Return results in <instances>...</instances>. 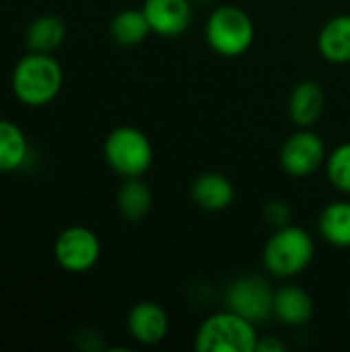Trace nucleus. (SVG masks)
Returning a JSON list of instances; mask_svg holds the SVG:
<instances>
[{"mask_svg":"<svg viewBox=\"0 0 350 352\" xmlns=\"http://www.w3.org/2000/svg\"><path fill=\"white\" fill-rule=\"evenodd\" d=\"M264 217H266V221L272 225V227H285V225H289V219H291V208H289V204L287 202H283V200H272V202H268L266 204V208H264Z\"/></svg>","mask_w":350,"mask_h":352,"instance_id":"obj_21","label":"nucleus"},{"mask_svg":"<svg viewBox=\"0 0 350 352\" xmlns=\"http://www.w3.org/2000/svg\"><path fill=\"white\" fill-rule=\"evenodd\" d=\"M272 316L291 328L305 326L314 318V299L305 289L297 285H285L274 291Z\"/></svg>","mask_w":350,"mask_h":352,"instance_id":"obj_11","label":"nucleus"},{"mask_svg":"<svg viewBox=\"0 0 350 352\" xmlns=\"http://www.w3.org/2000/svg\"><path fill=\"white\" fill-rule=\"evenodd\" d=\"M287 351V344L283 340H278L276 336H268L266 340H260L258 338V346L256 352H285Z\"/></svg>","mask_w":350,"mask_h":352,"instance_id":"obj_22","label":"nucleus"},{"mask_svg":"<svg viewBox=\"0 0 350 352\" xmlns=\"http://www.w3.org/2000/svg\"><path fill=\"white\" fill-rule=\"evenodd\" d=\"M151 31V25L142 12V8H126V10H120L111 23H109V35L111 39L118 43V45H124V47H134V45H140L146 37H149Z\"/></svg>","mask_w":350,"mask_h":352,"instance_id":"obj_16","label":"nucleus"},{"mask_svg":"<svg viewBox=\"0 0 350 352\" xmlns=\"http://www.w3.org/2000/svg\"><path fill=\"white\" fill-rule=\"evenodd\" d=\"M254 37V21L241 6H217L206 21V41L219 56L237 58L245 54L252 47Z\"/></svg>","mask_w":350,"mask_h":352,"instance_id":"obj_4","label":"nucleus"},{"mask_svg":"<svg viewBox=\"0 0 350 352\" xmlns=\"http://www.w3.org/2000/svg\"><path fill=\"white\" fill-rule=\"evenodd\" d=\"M66 39V25L56 14H41L33 19L25 33V43L31 52L54 54Z\"/></svg>","mask_w":350,"mask_h":352,"instance_id":"obj_15","label":"nucleus"},{"mask_svg":"<svg viewBox=\"0 0 350 352\" xmlns=\"http://www.w3.org/2000/svg\"><path fill=\"white\" fill-rule=\"evenodd\" d=\"M316 256L314 237L295 225L278 227L264 245V266L276 278L299 276Z\"/></svg>","mask_w":350,"mask_h":352,"instance_id":"obj_3","label":"nucleus"},{"mask_svg":"<svg viewBox=\"0 0 350 352\" xmlns=\"http://www.w3.org/2000/svg\"><path fill=\"white\" fill-rule=\"evenodd\" d=\"M349 309H350V303H349Z\"/></svg>","mask_w":350,"mask_h":352,"instance_id":"obj_24","label":"nucleus"},{"mask_svg":"<svg viewBox=\"0 0 350 352\" xmlns=\"http://www.w3.org/2000/svg\"><path fill=\"white\" fill-rule=\"evenodd\" d=\"M225 305L258 326L272 316L274 291L262 276H243L227 287Z\"/></svg>","mask_w":350,"mask_h":352,"instance_id":"obj_7","label":"nucleus"},{"mask_svg":"<svg viewBox=\"0 0 350 352\" xmlns=\"http://www.w3.org/2000/svg\"><path fill=\"white\" fill-rule=\"evenodd\" d=\"M326 175L336 190L350 194V142L336 146L326 157Z\"/></svg>","mask_w":350,"mask_h":352,"instance_id":"obj_20","label":"nucleus"},{"mask_svg":"<svg viewBox=\"0 0 350 352\" xmlns=\"http://www.w3.org/2000/svg\"><path fill=\"white\" fill-rule=\"evenodd\" d=\"M62 85V64L52 54L39 52H29L27 56H23L10 76L14 97L29 107H41L52 103L60 95Z\"/></svg>","mask_w":350,"mask_h":352,"instance_id":"obj_1","label":"nucleus"},{"mask_svg":"<svg viewBox=\"0 0 350 352\" xmlns=\"http://www.w3.org/2000/svg\"><path fill=\"white\" fill-rule=\"evenodd\" d=\"M103 155L107 165L124 179L142 177L155 159L151 138L134 126H120L111 130L105 138Z\"/></svg>","mask_w":350,"mask_h":352,"instance_id":"obj_5","label":"nucleus"},{"mask_svg":"<svg viewBox=\"0 0 350 352\" xmlns=\"http://www.w3.org/2000/svg\"><path fill=\"white\" fill-rule=\"evenodd\" d=\"M318 50L332 64L350 62V14H338L326 21L318 37Z\"/></svg>","mask_w":350,"mask_h":352,"instance_id":"obj_14","label":"nucleus"},{"mask_svg":"<svg viewBox=\"0 0 350 352\" xmlns=\"http://www.w3.org/2000/svg\"><path fill=\"white\" fill-rule=\"evenodd\" d=\"M128 332L140 344H159L169 332V316L159 303L140 301L128 314Z\"/></svg>","mask_w":350,"mask_h":352,"instance_id":"obj_10","label":"nucleus"},{"mask_svg":"<svg viewBox=\"0 0 350 352\" xmlns=\"http://www.w3.org/2000/svg\"><path fill=\"white\" fill-rule=\"evenodd\" d=\"M153 206V192L140 177H128L118 192V210L124 219L142 221Z\"/></svg>","mask_w":350,"mask_h":352,"instance_id":"obj_19","label":"nucleus"},{"mask_svg":"<svg viewBox=\"0 0 350 352\" xmlns=\"http://www.w3.org/2000/svg\"><path fill=\"white\" fill-rule=\"evenodd\" d=\"M29 142L25 132L10 120H0V173L17 171L25 165Z\"/></svg>","mask_w":350,"mask_h":352,"instance_id":"obj_17","label":"nucleus"},{"mask_svg":"<svg viewBox=\"0 0 350 352\" xmlns=\"http://www.w3.org/2000/svg\"><path fill=\"white\" fill-rule=\"evenodd\" d=\"M324 105H326L324 89L316 80H303L291 93L289 113L299 128H311L322 118Z\"/></svg>","mask_w":350,"mask_h":352,"instance_id":"obj_13","label":"nucleus"},{"mask_svg":"<svg viewBox=\"0 0 350 352\" xmlns=\"http://www.w3.org/2000/svg\"><path fill=\"white\" fill-rule=\"evenodd\" d=\"M258 338L254 322L231 309H223L200 324L194 349L198 352H256Z\"/></svg>","mask_w":350,"mask_h":352,"instance_id":"obj_2","label":"nucleus"},{"mask_svg":"<svg viewBox=\"0 0 350 352\" xmlns=\"http://www.w3.org/2000/svg\"><path fill=\"white\" fill-rule=\"evenodd\" d=\"M235 188L229 177L217 171H206L198 175L192 184V200L208 212L225 210L233 204Z\"/></svg>","mask_w":350,"mask_h":352,"instance_id":"obj_12","label":"nucleus"},{"mask_svg":"<svg viewBox=\"0 0 350 352\" xmlns=\"http://www.w3.org/2000/svg\"><path fill=\"white\" fill-rule=\"evenodd\" d=\"M190 2H200V4H206V2H210V0H190Z\"/></svg>","mask_w":350,"mask_h":352,"instance_id":"obj_23","label":"nucleus"},{"mask_svg":"<svg viewBox=\"0 0 350 352\" xmlns=\"http://www.w3.org/2000/svg\"><path fill=\"white\" fill-rule=\"evenodd\" d=\"M320 235L334 248H350V202L338 200L328 204L318 221Z\"/></svg>","mask_w":350,"mask_h":352,"instance_id":"obj_18","label":"nucleus"},{"mask_svg":"<svg viewBox=\"0 0 350 352\" xmlns=\"http://www.w3.org/2000/svg\"><path fill=\"white\" fill-rule=\"evenodd\" d=\"M326 144L309 128H301L287 138L281 148V165L291 177H309L326 163Z\"/></svg>","mask_w":350,"mask_h":352,"instance_id":"obj_8","label":"nucleus"},{"mask_svg":"<svg viewBox=\"0 0 350 352\" xmlns=\"http://www.w3.org/2000/svg\"><path fill=\"white\" fill-rule=\"evenodd\" d=\"M142 12L151 25V31L163 37H177L192 25L190 0H144Z\"/></svg>","mask_w":350,"mask_h":352,"instance_id":"obj_9","label":"nucleus"},{"mask_svg":"<svg viewBox=\"0 0 350 352\" xmlns=\"http://www.w3.org/2000/svg\"><path fill=\"white\" fill-rule=\"evenodd\" d=\"M54 258L66 272H89L101 258V241L89 227H68L58 235L54 243Z\"/></svg>","mask_w":350,"mask_h":352,"instance_id":"obj_6","label":"nucleus"}]
</instances>
